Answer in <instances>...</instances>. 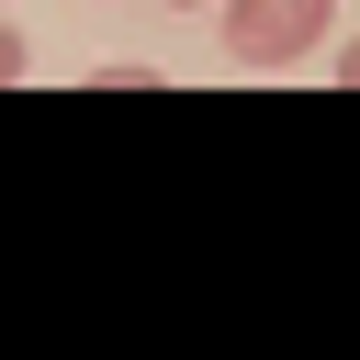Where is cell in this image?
Segmentation results:
<instances>
[{
	"label": "cell",
	"mask_w": 360,
	"mask_h": 360,
	"mask_svg": "<svg viewBox=\"0 0 360 360\" xmlns=\"http://www.w3.org/2000/svg\"><path fill=\"white\" fill-rule=\"evenodd\" d=\"M225 45L248 68H292L326 45V0H225Z\"/></svg>",
	"instance_id": "6da1fadb"
},
{
	"label": "cell",
	"mask_w": 360,
	"mask_h": 360,
	"mask_svg": "<svg viewBox=\"0 0 360 360\" xmlns=\"http://www.w3.org/2000/svg\"><path fill=\"white\" fill-rule=\"evenodd\" d=\"M338 90H360V45H338Z\"/></svg>",
	"instance_id": "7a4b0ae2"
},
{
	"label": "cell",
	"mask_w": 360,
	"mask_h": 360,
	"mask_svg": "<svg viewBox=\"0 0 360 360\" xmlns=\"http://www.w3.org/2000/svg\"><path fill=\"white\" fill-rule=\"evenodd\" d=\"M169 11H191V0H169Z\"/></svg>",
	"instance_id": "3957f363"
}]
</instances>
